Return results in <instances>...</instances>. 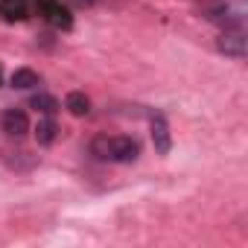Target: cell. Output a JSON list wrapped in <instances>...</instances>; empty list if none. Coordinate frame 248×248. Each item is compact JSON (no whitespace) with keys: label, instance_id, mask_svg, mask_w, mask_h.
I'll return each instance as SVG.
<instances>
[{"label":"cell","instance_id":"1","mask_svg":"<svg viewBox=\"0 0 248 248\" xmlns=\"http://www.w3.org/2000/svg\"><path fill=\"white\" fill-rule=\"evenodd\" d=\"M91 155L96 161H114V164H132L140 155V143L126 135H99L91 140Z\"/></svg>","mask_w":248,"mask_h":248},{"label":"cell","instance_id":"2","mask_svg":"<svg viewBox=\"0 0 248 248\" xmlns=\"http://www.w3.org/2000/svg\"><path fill=\"white\" fill-rule=\"evenodd\" d=\"M149 129H152V146H155V152H158V155H170V149H172V135H170L167 120H164L161 114H155L152 123H149Z\"/></svg>","mask_w":248,"mask_h":248},{"label":"cell","instance_id":"3","mask_svg":"<svg viewBox=\"0 0 248 248\" xmlns=\"http://www.w3.org/2000/svg\"><path fill=\"white\" fill-rule=\"evenodd\" d=\"M219 50L231 59H242L245 56V38L239 30H225L222 38H219Z\"/></svg>","mask_w":248,"mask_h":248},{"label":"cell","instance_id":"4","mask_svg":"<svg viewBox=\"0 0 248 248\" xmlns=\"http://www.w3.org/2000/svg\"><path fill=\"white\" fill-rule=\"evenodd\" d=\"M3 132L12 135V138L27 135V132H30V120H27V114L18 111V108H9V111L3 114Z\"/></svg>","mask_w":248,"mask_h":248},{"label":"cell","instance_id":"5","mask_svg":"<svg viewBox=\"0 0 248 248\" xmlns=\"http://www.w3.org/2000/svg\"><path fill=\"white\" fill-rule=\"evenodd\" d=\"M44 12H47V18H50V24H56V27H70L73 21H70V12L62 6V3H56V0H44Z\"/></svg>","mask_w":248,"mask_h":248},{"label":"cell","instance_id":"6","mask_svg":"<svg viewBox=\"0 0 248 248\" xmlns=\"http://www.w3.org/2000/svg\"><path fill=\"white\" fill-rule=\"evenodd\" d=\"M64 108H67L73 117H85V114L91 111V99H88L82 91H70L67 99H64Z\"/></svg>","mask_w":248,"mask_h":248},{"label":"cell","instance_id":"7","mask_svg":"<svg viewBox=\"0 0 248 248\" xmlns=\"http://www.w3.org/2000/svg\"><path fill=\"white\" fill-rule=\"evenodd\" d=\"M38 73L35 70H30V67H18L15 73H12V85L15 88H21V91H30V88H38Z\"/></svg>","mask_w":248,"mask_h":248},{"label":"cell","instance_id":"8","mask_svg":"<svg viewBox=\"0 0 248 248\" xmlns=\"http://www.w3.org/2000/svg\"><path fill=\"white\" fill-rule=\"evenodd\" d=\"M30 105L35 108V111H41V114H47V117H53L56 111H59V102L50 96V93H35L32 99H30Z\"/></svg>","mask_w":248,"mask_h":248},{"label":"cell","instance_id":"9","mask_svg":"<svg viewBox=\"0 0 248 248\" xmlns=\"http://www.w3.org/2000/svg\"><path fill=\"white\" fill-rule=\"evenodd\" d=\"M35 138H38V143H41V146L53 143V138H56V123H53L50 117L38 120V126H35Z\"/></svg>","mask_w":248,"mask_h":248},{"label":"cell","instance_id":"10","mask_svg":"<svg viewBox=\"0 0 248 248\" xmlns=\"http://www.w3.org/2000/svg\"><path fill=\"white\" fill-rule=\"evenodd\" d=\"M79 3H85V6H93V3H96V0H79Z\"/></svg>","mask_w":248,"mask_h":248}]
</instances>
